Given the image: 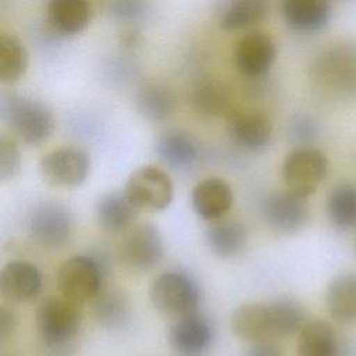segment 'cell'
<instances>
[{
	"label": "cell",
	"instance_id": "1",
	"mask_svg": "<svg viewBox=\"0 0 356 356\" xmlns=\"http://www.w3.org/2000/svg\"><path fill=\"white\" fill-rule=\"evenodd\" d=\"M306 323L302 305L291 298L245 303L231 317L232 332L249 343L274 342V339L299 334Z\"/></svg>",
	"mask_w": 356,
	"mask_h": 356
},
{
	"label": "cell",
	"instance_id": "2",
	"mask_svg": "<svg viewBox=\"0 0 356 356\" xmlns=\"http://www.w3.org/2000/svg\"><path fill=\"white\" fill-rule=\"evenodd\" d=\"M81 320L76 303L63 296H49L36 310L38 335L46 349L63 352L76 338Z\"/></svg>",
	"mask_w": 356,
	"mask_h": 356
},
{
	"label": "cell",
	"instance_id": "3",
	"mask_svg": "<svg viewBox=\"0 0 356 356\" xmlns=\"http://www.w3.org/2000/svg\"><path fill=\"white\" fill-rule=\"evenodd\" d=\"M1 115L11 129L29 145L43 143L54 128V117L49 106L25 95L4 96Z\"/></svg>",
	"mask_w": 356,
	"mask_h": 356
},
{
	"label": "cell",
	"instance_id": "4",
	"mask_svg": "<svg viewBox=\"0 0 356 356\" xmlns=\"http://www.w3.org/2000/svg\"><path fill=\"white\" fill-rule=\"evenodd\" d=\"M149 298L159 312L179 318L196 313L202 292L193 277L184 271L170 270L152 281Z\"/></svg>",
	"mask_w": 356,
	"mask_h": 356
},
{
	"label": "cell",
	"instance_id": "5",
	"mask_svg": "<svg viewBox=\"0 0 356 356\" xmlns=\"http://www.w3.org/2000/svg\"><path fill=\"white\" fill-rule=\"evenodd\" d=\"M104 263L95 256L76 254L61 263L57 288L63 298L79 305L95 300L103 291Z\"/></svg>",
	"mask_w": 356,
	"mask_h": 356
},
{
	"label": "cell",
	"instance_id": "6",
	"mask_svg": "<svg viewBox=\"0 0 356 356\" xmlns=\"http://www.w3.org/2000/svg\"><path fill=\"white\" fill-rule=\"evenodd\" d=\"M313 78L323 88L345 96L356 93V44H338L321 53L313 67Z\"/></svg>",
	"mask_w": 356,
	"mask_h": 356
},
{
	"label": "cell",
	"instance_id": "7",
	"mask_svg": "<svg viewBox=\"0 0 356 356\" xmlns=\"http://www.w3.org/2000/svg\"><path fill=\"white\" fill-rule=\"evenodd\" d=\"M328 171L325 154L310 146H300L286 154L282 163V178L286 189L303 199L313 195Z\"/></svg>",
	"mask_w": 356,
	"mask_h": 356
},
{
	"label": "cell",
	"instance_id": "8",
	"mask_svg": "<svg viewBox=\"0 0 356 356\" xmlns=\"http://www.w3.org/2000/svg\"><path fill=\"white\" fill-rule=\"evenodd\" d=\"M25 228L29 238L46 249L64 246L71 235L72 217L58 202H39L26 216Z\"/></svg>",
	"mask_w": 356,
	"mask_h": 356
},
{
	"label": "cell",
	"instance_id": "9",
	"mask_svg": "<svg viewBox=\"0 0 356 356\" xmlns=\"http://www.w3.org/2000/svg\"><path fill=\"white\" fill-rule=\"evenodd\" d=\"M122 192L138 210L157 211L171 203L174 185L164 170L153 164H146L129 174Z\"/></svg>",
	"mask_w": 356,
	"mask_h": 356
},
{
	"label": "cell",
	"instance_id": "10",
	"mask_svg": "<svg viewBox=\"0 0 356 356\" xmlns=\"http://www.w3.org/2000/svg\"><path fill=\"white\" fill-rule=\"evenodd\" d=\"M118 256L131 270L153 268L163 257V239L157 227L152 222L131 227L118 245Z\"/></svg>",
	"mask_w": 356,
	"mask_h": 356
},
{
	"label": "cell",
	"instance_id": "11",
	"mask_svg": "<svg viewBox=\"0 0 356 356\" xmlns=\"http://www.w3.org/2000/svg\"><path fill=\"white\" fill-rule=\"evenodd\" d=\"M88 154L74 146H61L47 152L39 163L43 179L56 186H76L89 171Z\"/></svg>",
	"mask_w": 356,
	"mask_h": 356
},
{
	"label": "cell",
	"instance_id": "12",
	"mask_svg": "<svg viewBox=\"0 0 356 356\" xmlns=\"http://www.w3.org/2000/svg\"><path fill=\"white\" fill-rule=\"evenodd\" d=\"M266 224L278 234H293L302 229L309 220L306 199L286 191L267 195L261 203Z\"/></svg>",
	"mask_w": 356,
	"mask_h": 356
},
{
	"label": "cell",
	"instance_id": "13",
	"mask_svg": "<svg viewBox=\"0 0 356 356\" xmlns=\"http://www.w3.org/2000/svg\"><path fill=\"white\" fill-rule=\"evenodd\" d=\"M275 54V43L270 35L261 31H250L235 43L232 58L242 75L259 76L270 70Z\"/></svg>",
	"mask_w": 356,
	"mask_h": 356
},
{
	"label": "cell",
	"instance_id": "14",
	"mask_svg": "<svg viewBox=\"0 0 356 356\" xmlns=\"http://www.w3.org/2000/svg\"><path fill=\"white\" fill-rule=\"evenodd\" d=\"M214 339V328L207 317L192 313L179 317L170 328L168 342L181 356H199L206 352Z\"/></svg>",
	"mask_w": 356,
	"mask_h": 356
},
{
	"label": "cell",
	"instance_id": "15",
	"mask_svg": "<svg viewBox=\"0 0 356 356\" xmlns=\"http://www.w3.org/2000/svg\"><path fill=\"white\" fill-rule=\"evenodd\" d=\"M42 288V274L36 264L26 260H11L0 273L3 296L15 303L33 300Z\"/></svg>",
	"mask_w": 356,
	"mask_h": 356
},
{
	"label": "cell",
	"instance_id": "16",
	"mask_svg": "<svg viewBox=\"0 0 356 356\" xmlns=\"http://www.w3.org/2000/svg\"><path fill=\"white\" fill-rule=\"evenodd\" d=\"M228 132L232 140L243 149L260 150L268 145L273 135L271 120L257 110H238L228 117Z\"/></svg>",
	"mask_w": 356,
	"mask_h": 356
},
{
	"label": "cell",
	"instance_id": "17",
	"mask_svg": "<svg viewBox=\"0 0 356 356\" xmlns=\"http://www.w3.org/2000/svg\"><path fill=\"white\" fill-rule=\"evenodd\" d=\"M191 199L197 216L214 221L224 217L231 209L234 195L225 179L220 177H209L193 186Z\"/></svg>",
	"mask_w": 356,
	"mask_h": 356
},
{
	"label": "cell",
	"instance_id": "18",
	"mask_svg": "<svg viewBox=\"0 0 356 356\" xmlns=\"http://www.w3.org/2000/svg\"><path fill=\"white\" fill-rule=\"evenodd\" d=\"M189 100L195 111L209 117H222L234 111L232 110V95L229 88L216 79L203 78L197 81L189 93Z\"/></svg>",
	"mask_w": 356,
	"mask_h": 356
},
{
	"label": "cell",
	"instance_id": "19",
	"mask_svg": "<svg viewBox=\"0 0 356 356\" xmlns=\"http://www.w3.org/2000/svg\"><path fill=\"white\" fill-rule=\"evenodd\" d=\"M282 17L293 31H320L331 18V4L325 0H285Z\"/></svg>",
	"mask_w": 356,
	"mask_h": 356
},
{
	"label": "cell",
	"instance_id": "20",
	"mask_svg": "<svg viewBox=\"0 0 356 356\" xmlns=\"http://www.w3.org/2000/svg\"><path fill=\"white\" fill-rule=\"evenodd\" d=\"M159 159L175 170H188L199 159V146L192 135L184 131H167L156 142Z\"/></svg>",
	"mask_w": 356,
	"mask_h": 356
},
{
	"label": "cell",
	"instance_id": "21",
	"mask_svg": "<svg viewBox=\"0 0 356 356\" xmlns=\"http://www.w3.org/2000/svg\"><path fill=\"white\" fill-rule=\"evenodd\" d=\"M298 356H342L335 330L323 320L307 321L298 334Z\"/></svg>",
	"mask_w": 356,
	"mask_h": 356
},
{
	"label": "cell",
	"instance_id": "22",
	"mask_svg": "<svg viewBox=\"0 0 356 356\" xmlns=\"http://www.w3.org/2000/svg\"><path fill=\"white\" fill-rule=\"evenodd\" d=\"M99 224L110 232H124L131 228L138 217V209L129 202L124 192H108L102 195L95 206Z\"/></svg>",
	"mask_w": 356,
	"mask_h": 356
},
{
	"label": "cell",
	"instance_id": "23",
	"mask_svg": "<svg viewBox=\"0 0 356 356\" xmlns=\"http://www.w3.org/2000/svg\"><path fill=\"white\" fill-rule=\"evenodd\" d=\"M50 26L65 35L82 31L92 18V7L85 0H51L46 7Z\"/></svg>",
	"mask_w": 356,
	"mask_h": 356
},
{
	"label": "cell",
	"instance_id": "24",
	"mask_svg": "<svg viewBox=\"0 0 356 356\" xmlns=\"http://www.w3.org/2000/svg\"><path fill=\"white\" fill-rule=\"evenodd\" d=\"M325 306L335 321L356 323V274L338 275L328 284Z\"/></svg>",
	"mask_w": 356,
	"mask_h": 356
},
{
	"label": "cell",
	"instance_id": "25",
	"mask_svg": "<svg viewBox=\"0 0 356 356\" xmlns=\"http://www.w3.org/2000/svg\"><path fill=\"white\" fill-rule=\"evenodd\" d=\"M206 243L210 250L218 257L236 256L246 245V229L238 221L213 222L204 234Z\"/></svg>",
	"mask_w": 356,
	"mask_h": 356
},
{
	"label": "cell",
	"instance_id": "26",
	"mask_svg": "<svg viewBox=\"0 0 356 356\" xmlns=\"http://www.w3.org/2000/svg\"><path fill=\"white\" fill-rule=\"evenodd\" d=\"M135 104L142 115L153 121H160L174 111L175 96L167 85L149 82L138 89Z\"/></svg>",
	"mask_w": 356,
	"mask_h": 356
},
{
	"label": "cell",
	"instance_id": "27",
	"mask_svg": "<svg viewBox=\"0 0 356 356\" xmlns=\"http://www.w3.org/2000/svg\"><path fill=\"white\" fill-rule=\"evenodd\" d=\"M327 216L331 224L341 229L356 227V185L342 182L335 185L327 196Z\"/></svg>",
	"mask_w": 356,
	"mask_h": 356
},
{
	"label": "cell",
	"instance_id": "28",
	"mask_svg": "<svg viewBox=\"0 0 356 356\" xmlns=\"http://www.w3.org/2000/svg\"><path fill=\"white\" fill-rule=\"evenodd\" d=\"M268 3L263 0L231 1L220 14V25L224 29H242L263 21L268 15Z\"/></svg>",
	"mask_w": 356,
	"mask_h": 356
},
{
	"label": "cell",
	"instance_id": "29",
	"mask_svg": "<svg viewBox=\"0 0 356 356\" xmlns=\"http://www.w3.org/2000/svg\"><path fill=\"white\" fill-rule=\"evenodd\" d=\"M95 316L106 328H121L129 318V303L117 289H103L95 299Z\"/></svg>",
	"mask_w": 356,
	"mask_h": 356
},
{
	"label": "cell",
	"instance_id": "30",
	"mask_svg": "<svg viewBox=\"0 0 356 356\" xmlns=\"http://www.w3.org/2000/svg\"><path fill=\"white\" fill-rule=\"evenodd\" d=\"M28 65V51L22 42L10 33L0 35V79L14 82L21 78Z\"/></svg>",
	"mask_w": 356,
	"mask_h": 356
},
{
	"label": "cell",
	"instance_id": "31",
	"mask_svg": "<svg viewBox=\"0 0 356 356\" xmlns=\"http://www.w3.org/2000/svg\"><path fill=\"white\" fill-rule=\"evenodd\" d=\"M19 150L13 138L0 135V179L11 178L19 167Z\"/></svg>",
	"mask_w": 356,
	"mask_h": 356
},
{
	"label": "cell",
	"instance_id": "32",
	"mask_svg": "<svg viewBox=\"0 0 356 356\" xmlns=\"http://www.w3.org/2000/svg\"><path fill=\"white\" fill-rule=\"evenodd\" d=\"M147 4L138 0H120L114 1L108 7V14L120 22L136 21L145 15Z\"/></svg>",
	"mask_w": 356,
	"mask_h": 356
},
{
	"label": "cell",
	"instance_id": "33",
	"mask_svg": "<svg viewBox=\"0 0 356 356\" xmlns=\"http://www.w3.org/2000/svg\"><path fill=\"white\" fill-rule=\"evenodd\" d=\"M289 135L296 142L307 143L316 138L317 125L310 117L299 115L292 121L291 128H289Z\"/></svg>",
	"mask_w": 356,
	"mask_h": 356
},
{
	"label": "cell",
	"instance_id": "34",
	"mask_svg": "<svg viewBox=\"0 0 356 356\" xmlns=\"http://www.w3.org/2000/svg\"><path fill=\"white\" fill-rule=\"evenodd\" d=\"M242 356H284L282 350L274 342L249 343Z\"/></svg>",
	"mask_w": 356,
	"mask_h": 356
},
{
	"label": "cell",
	"instance_id": "35",
	"mask_svg": "<svg viewBox=\"0 0 356 356\" xmlns=\"http://www.w3.org/2000/svg\"><path fill=\"white\" fill-rule=\"evenodd\" d=\"M17 324L13 310L6 306L0 307V339L6 341L14 331Z\"/></svg>",
	"mask_w": 356,
	"mask_h": 356
},
{
	"label": "cell",
	"instance_id": "36",
	"mask_svg": "<svg viewBox=\"0 0 356 356\" xmlns=\"http://www.w3.org/2000/svg\"><path fill=\"white\" fill-rule=\"evenodd\" d=\"M139 39V33L135 29H128L122 32V43L127 46H134L135 43H138Z\"/></svg>",
	"mask_w": 356,
	"mask_h": 356
}]
</instances>
